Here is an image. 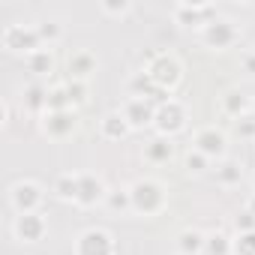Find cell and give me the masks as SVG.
Masks as SVG:
<instances>
[{"mask_svg": "<svg viewBox=\"0 0 255 255\" xmlns=\"http://www.w3.org/2000/svg\"><path fill=\"white\" fill-rule=\"evenodd\" d=\"M105 207L114 210V213H132V195H129V186L108 189V195H105Z\"/></svg>", "mask_w": 255, "mask_h": 255, "instance_id": "cb8c5ba5", "label": "cell"}, {"mask_svg": "<svg viewBox=\"0 0 255 255\" xmlns=\"http://www.w3.org/2000/svg\"><path fill=\"white\" fill-rule=\"evenodd\" d=\"M51 192H54L60 201L75 204V198H78V171H66V174H60V177L54 180Z\"/></svg>", "mask_w": 255, "mask_h": 255, "instance_id": "7402d4cb", "label": "cell"}, {"mask_svg": "<svg viewBox=\"0 0 255 255\" xmlns=\"http://www.w3.org/2000/svg\"><path fill=\"white\" fill-rule=\"evenodd\" d=\"M240 69H243L246 75H255V48L240 54Z\"/></svg>", "mask_w": 255, "mask_h": 255, "instance_id": "d6a6232c", "label": "cell"}, {"mask_svg": "<svg viewBox=\"0 0 255 255\" xmlns=\"http://www.w3.org/2000/svg\"><path fill=\"white\" fill-rule=\"evenodd\" d=\"M204 255H234V237H228L225 231H207Z\"/></svg>", "mask_w": 255, "mask_h": 255, "instance_id": "603a6c76", "label": "cell"}, {"mask_svg": "<svg viewBox=\"0 0 255 255\" xmlns=\"http://www.w3.org/2000/svg\"><path fill=\"white\" fill-rule=\"evenodd\" d=\"M234 132L240 135V141H255V117L246 114V117L234 120Z\"/></svg>", "mask_w": 255, "mask_h": 255, "instance_id": "f546056e", "label": "cell"}, {"mask_svg": "<svg viewBox=\"0 0 255 255\" xmlns=\"http://www.w3.org/2000/svg\"><path fill=\"white\" fill-rule=\"evenodd\" d=\"M213 177H216V183H219V186L231 189V186H237V183L243 180V165H240L237 159L225 156L222 162H216V168H213Z\"/></svg>", "mask_w": 255, "mask_h": 255, "instance_id": "ffe728a7", "label": "cell"}, {"mask_svg": "<svg viewBox=\"0 0 255 255\" xmlns=\"http://www.w3.org/2000/svg\"><path fill=\"white\" fill-rule=\"evenodd\" d=\"M234 228H237V234H243V231H255V213L243 207V210L234 216Z\"/></svg>", "mask_w": 255, "mask_h": 255, "instance_id": "1f68e13d", "label": "cell"}, {"mask_svg": "<svg viewBox=\"0 0 255 255\" xmlns=\"http://www.w3.org/2000/svg\"><path fill=\"white\" fill-rule=\"evenodd\" d=\"M105 195H108V186L99 174L93 171H78V198H75V207H96V204H105Z\"/></svg>", "mask_w": 255, "mask_h": 255, "instance_id": "8fae6325", "label": "cell"}, {"mask_svg": "<svg viewBox=\"0 0 255 255\" xmlns=\"http://www.w3.org/2000/svg\"><path fill=\"white\" fill-rule=\"evenodd\" d=\"M72 255H117V243H114V234L108 228H84L75 243H72Z\"/></svg>", "mask_w": 255, "mask_h": 255, "instance_id": "52a82bcc", "label": "cell"}, {"mask_svg": "<svg viewBox=\"0 0 255 255\" xmlns=\"http://www.w3.org/2000/svg\"><path fill=\"white\" fill-rule=\"evenodd\" d=\"M0 123H3V126L9 123V102H6V99L0 102Z\"/></svg>", "mask_w": 255, "mask_h": 255, "instance_id": "836d02e7", "label": "cell"}, {"mask_svg": "<svg viewBox=\"0 0 255 255\" xmlns=\"http://www.w3.org/2000/svg\"><path fill=\"white\" fill-rule=\"evenodd\" d=\"M207 246V231L201 228H183L177 234V255H204Z\"/></svg>", "mask_w": 255, "mask_h": 255, "instance_id": "ac0fdd59", "label": "cell"}, {"mask_svg": "<svg viewBox=\"0 0 255 255\" xmlns=\"http://www.w3.org/2000/svg\"><path fill=\"white\" fill-rule=\"evenodd\" d=\"M42 204H45V189H42V183L24 177V180H15V183L9 186V207L15 210V216H18V213H39Z\"/></svg>", "mask_w": 255, "mask_h": 255, "instance_id": "277c9868", "label": "cell"}, {"mask_svg": "<svg viewBox=\"0 0 255 255\" xmlns=\"http://www.w3.org/2000/svg\"><path fill=\"white\" fill-rule=\"evenodd\" d=\"M192 150L204 153L210 162H222L228 156V135H225V129H219V126H213V123L195 129L192 132Z\"/></svg>", "mask_w": 255, "mask_h": 255, "instance_id": "8992f818", "label": "cell"}, {"mask_svg": "<svg viewBox=\"0 0 255 255\" xmlns=\"http://www.w3.org/2000/svg\"><path fill=\"white\" fill-rule=\"evenodd\" d=\"M186 120H189V114H186V105L180 102V99H168V102H162L159 108H156V117H153V129H156V135H165V138H174L177 132H183L186 129Z\"/></svg>", "mask_w": 255, "mask_h": 255, "instance_id": "ba28073f", "label": "cell"}, {"mask_svg": "<svg viewBox=\"0 0 255 255\" xmlns=\"http://www.w3.org/2000/svg\"><path fill=\"white\" fill-rule=\"evenodd\" d=\"M66 87V96L72 102V108H84L90 102V81H75V78H66L63 81Z\"/></svg>", "mask_w": 255, "mask_h": 255, "instance_id": "d4e9b609", "label": "cell"}, {"mask_svg": "<svg viewBox=\"0 0 255 255\" xmlns=\"http://www.w3.org/2000/svg\"><path fill=\"white\" fill-rule=\"evenodd\" d=\"M63 108H72V102L66 96V87L63 84H51L48 87V111H63Z\"/></svg>", "mask_w": 255, "mask_h": 255, "instance_id": "f1b7e54d", "label": "cell"}, {"mask_svg": "<svg viewBox=\"0 0 255 255\" xmlns=\"http://www.w3.org/2000/svg\"><path fill=\"white\" fill-rule=\"evenodd\" d=\"M252 186H255V177H252Z\"/></svg>", "mask_w": 255, "mask_h": 255, "instance_id": "d590c367", "label": "cell"}, {"mask_svg": "<svg viewBox=\"0 0 255 255\" xmlns=\"http://www.w3.org/2000/svg\"><path fill=\"white\" fill-rule=\"evenodd\" d=\"M219 105H222V114L231 117V120H240L246 114H252V96L240 87H231L219 96Z\"/></svg>", "mask_w": 255, "mask_h": 255, "instance_id": "9a60e30c", "label": "cell"}, {"mask_svg": "<svg viewBox=\"0 0 255 255\" xmlns=\"http://www.w3.org/2000/svg\"><path fill=\"white\" fill-rule=\"evenodd\" d=\"M183 168H186L189 177H201V174L210 171V159H207L204 153H198V150H189V153L183 156Z\"/></svg>", "mask_w": 255, "mask_h": 255, "instance_id": "484cf974", "label": "cell"}, {"mask_svg": "<svg viewBox=\"0 0 255 255\" xmlns=\"http://www.w3.org/2000/svg\"><path fill=\"white\" fill-rule=\"evenodd\" d=\"M39 129L51 141H66L78 129V108H63V111H45L39 117Z\"/></svg>", "mask_w": 255, "mask_h": 255, "instance_id": "9c48e42d", "label": "cell"}, {"mask_svg": "<svg viewBox=\"0 0 255 255\" xmlns=\"http://www.w3.org/2000/svg\"><path fill=\"white\" fill-rule=\"evenodd\" d=\"M21 96H24V108H27L30 114L42 117V114L48 111V87H45L42 81H30Z\"/></svg>", "mask_w": 255, "mask_h": 255, "instance_id": "d6986e66", "label": "cell"}, {"mask_svg": "<svg viewBox=\"0 0 255 255\" xmlns=\"http://www.w3.org/2000/svg\"><path fill=\"white\" fill-rule=\"evenodd\" d=\"M201 42L210 48V51H228L240 42V27L234 18H225V15H216L210 24H204L198 30Z\"/></svg>", "mask_w": 255, "mask_h": 255, "instance_id": "3957f363", "label": "cell"}, {"mask_svg": "<svg viewBox=\"0 0 255 255\" xmlns=\"http://www.w3.org/2000/svg\"><path fill=\"white\" fill-rule=\"evenodd\" d=\"M144 159L150 165H168L174 159V141L165 138V135H153L147 144H144Z\"/></svg>", "mask_w": 255, "mask_h": 255, "instance_id": "e0dca14e", "label": "cell"}, {"mask_svg": "<svg viewBox=\"0 0 255 255\" xmlns=\"http://www.w3.org/2000/svg\"><path fill=\"white\" fill-rule=\"evenodd\" d=\"M234 255H255V231H243L234 237Z\"/></svg>", "mask_w": 255, "mask_h": 255, "instance_id": "4dcf8cb0", "label": "cell"}, {"mask_svg": "<svg viewBox=\"0 0 255 255\" xmlns=\"http://www.w3.org/2000/svg\"><path fill=\"white\" fill-rule=\"evenodd\" d=\"M0 42H3L6 51L24 54V57H30L33 51L42 48V39H39L36 24H6L3 33H0Z\"/></svg>", "mask_w": 255, "mask_h": 255, "instance_id": "5b68a950", "label": "cell"}, {"mask_svg": "<svg viewBox=\"0 0 255 255\" xmlns=\"http://www.w3.org/2000/svg\"><path fill=\"white\" fill-rule=\"evenodd\" d=\"M129 132H132V126L126 123V117H123L120 111H108V114L99 120V135H102L105 141H123Z\"/></svg>", "mask_w": 255, "mask_h": 255, "instance_id": "2e32d148", "label": "cell"}, {"mask_svg": "<svg viewBox=\"0 0 255 255\" xmlns=\"http://www.w3.org/2000/svg\"><path fill=\"white\" fill-rule=\"evenodd\" d=\"M24 66H27V72H33L36 78H45V75H51L54 72V54H51V48H39V51H33L30 57H24Z\"/></svg>", "mask_w": 255, "mask_h": 255, "instance_id": "44dd1931", "label": "cell"}, {"mask_svg": "<svg viewBox=\"0 0 255 255\" xmlns=\"http://www.w3.org/2000/svg\"><path fill=\"white\" fill-rule=\"evenodd\" d=\"M120 114L126 117V123L132 126V132L135 129H144V126H153V117H156V105L144 96H129L123 102Z\"/></svg>", "mask_w": 255, "mask_h": 255, "instance_id": "4fadbf2b", "label": "cell"}, {"mask_svg": "<svg viewBox=\"0 0 255 255\" xmlns=\"http://www.w3.org/2000/svg\"><path fill=\"white\" fill-rule=\"evenodd\" d=\"M246 210H252V213H255V192L249 195V201H246Z\"/></svg>", "mask_w": 255, "mask_h": 255, "instance_id": "e575fe53", "label": "cell"}, {"mask_svg": "<svg viewBox=\"0 0 255 255\" xmlns=\"http://www.w3.org/2000/svg\"><path fill=\"white\" fill-rule=\"evenodd\" d=\"M135 6L129 3V0H102L99 3V12L105 15V18H126Z\"/></svg>", "mask_w": 255, "mask_h": 255, "instance_id": "4316f807", "label": "cell"}, {"mask_svg": "<svg viewBox=\"0 0 255 255\" xmlns=\"http://www.w3.org/2000/svg\"><path fill=\"white\" fill-rule=\"evenodd\" d=\"M66 69H69V78L75 81H90L99 69V57L90 51V48H75L66 60Z\"/></svg>", "mask_w": 255, "mask_h": 255, "instance_id": "5bb4252c", "label": "cell"}, {"mask_svg": "<svg viewBox=\"0 0 255 255\" xmlns=\"http://www.w3.org/2000/svg\"><path fill=\"white\" fill-rule=\"evenodd\" d=\"M132 213L135 216H159L168 207V186L159 177H138L129 183Z\"/></svg>", "mask_w": 255, "mask_h": 255, "instance_id": "6da1fadb", "label": "cell"}, {"mask_svg": "<svg viewBox=\"0 0 255 255\" xmlns=\"http://www.w3.org/2000/svg\"><path fill=\"white\" fill-rule=\"evenodd\" d=\"M12 234H15V240H21V243H39L45 234H48V219H45V213L39 210V213H18L15 219H12Z\"/></svg>", "mask_w": 255, "mask_h": 255, "instance_id": "7c38bea8", "label": "cell"}, {"mask_svg": "<svg viewBox=\"0 0 255 255\" xmlns=\"http://www.w3.org/2000/svg\"><path fill=\"white\" fill-rule=\"evenodd\" d=\"M144 72H147V78H150L156 87H162V90H168V93H174L177 84L183 81V63H180V57L171 54V51H156V54H150L147 63H144Z\"/></svg>", "mask_w": 255, "mask_h": 255, "instance_id": "7a4b0ae2", "label": "cell"}, {"mask_svg": "<svg viewBox=\"0 0 255 255\" xmlns=\"http://www.w3.org/2000/svg\"><path fill=\"white\" fill-rule=\"evenodd\" d=\"M171 15H174V21H177L180 27H195V30H201L204 24H210V21L219 15V9H216V3H198V0H180V3H174Z\"/></svg>", "mask_w": 255, "mask_h": 255, "instance_id": "30bf717a", "label": "cell"}, {"mask_svg": "<svg viewBox=\"0 0 255 255\" xmlns=\"http://www.w3.org/2000/svg\"><path fill=\"white\" fill-rule=\"evenodd\" d=\"M36 30H39V39H42V45H45V48H51L54 42H60V39H63V27H60L57 21H39V24H36Z\"/></svg>", "mask_w": 255, "mask_h": 255, "instance_id": "83f0119b", "label": "cell"}]
</instances>
